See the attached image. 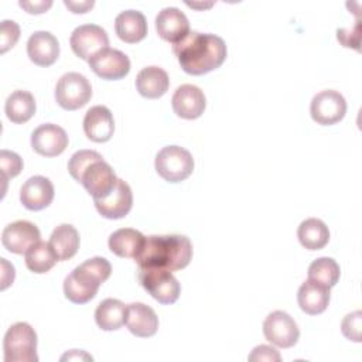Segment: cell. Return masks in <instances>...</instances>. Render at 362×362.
<instances>
[{"label": "cell", "mask_w": 362, "mask_h": 362, "mask_svg": "<svg viewBox=\"0 0 362 362\" xmlns=\"http://www.w3.org/2000/svg\"><path fill=\"white\" fill-rule=\"evenodd\" d=\"M297 236L305 249L320 250L329 240V229L321 219L308 218L298 225Z\"/></svg>", "instance_id": "28"}, {"label": "cell", "mask_w": 362, "mask_h": 362, "mask_svg": "<svg viewBox=\"0 0 362 362\" xmlns=\"http://www.w3.org/2000/svg\"><path fill=\"white\" fill-rule=\"evenodd\" d=\"M6 362H37V334L27 322L13 324L3 339Z\"/></svg>", "instance_id": "4"}, {"label": "cell", "mask_w": 362, "mask_h": 362, "mask_svg": "<svg viewBox=\"0 0 362 362\" xmlns=\"http://www.w3.org/2000/svg\"><path fill=\"white\" fill-rule=\"evenodd\" d=\"M0 263H1V290H6L10 284H13L16 272H14V266L10 264L4 257L0 259Z\"/></svg>", "instance_id": "38"}, {"label": "cell", "mask_w": 362, "mask_h": 362, "mask_svg": "<svg viewBox=\"0 0 362 362\" xmlns=\"http://www.w3.org/2000/svg\"><path fill=\"white\" fill-rule=\"evenodd\" d=\"M310 113L313 120L321 126L335 124L346 113V100L334 89L321 90L311 99Z\"/></svg>", "instance_id": "9"}, {"label": "cell", "mask_w": 362, "mask_h": 362, "mask_svg": "<svg viewBox=\"0 0 362 362\" xmlns=\"http://www.w3.org/2000/svg\"><path fill=\"white\" fill-rule=\"evenodd\" d=\"M69 44L76 57L89 61L93 55L107 48L109 37L100 25L82 24L72 31Z\"/></svg>", "instance_id": "10"}, {"label": "cell", "mask_w": 362, "mask_h": 362, "mask_svg": "<svg viewBox=\"0 0 362 362\" xmlns=\"http://www.w3.org/2000/svg\"><path fill=\"white\" fill-rule=\"evenodd\" d=\"M112 273V266L105 257L96 256L76 266L64 280V294L74 304H85L96 294L102 283Z\"/></svg>", "instance_id": "3"}, {"label": "cell", "mask_w": 362, "mask_h": 362, "mask_svg": "<svg viewBox=\"0 0 362 362\" xmlns=\"http://www.w3.org/2000/svg\"><path fill=\"white\" fill-rule=\"evenodd\" d=\"M247 359L250 362H280L281 356L279 351H276L270 345H257L249 354Z\"/></svg>", "instance_id": "36"}, {"label": "cell", "mask_w": 362, "mask_h": 362, "mask_svg": "<svg viewBox=\"0 0 362 362\" xmlns=\"http://www.w3.org/2000/svg\"><path fill=\"white\" fill-rule=\"evenodd\" d=\"M126 327L139 338H150L158 329V317L151 307L143 303H132L127 305Z\"/></svg>", "instance_id": "21"}, {"label": "cell", "mask_w": 362, "mask_h": 362, "mask_svg": "<svg viewBox=\"0 0 362 362\" xmlns=\"http://www.w3.org/2000/svg\"><path fill=\"white\" fill-rule=\"evenodd\" d=\"M329 288L310 279L305 280L297 291L298 305L308 315L324 313L329 304Z\"/></svg>", "instance_id": "22"}, {"label": "cell", "mask_w": 362, "mask_h": 362, "mask_svg": "<svg viewBox=\"0 0 362 362\" xmlns=\"http://www.w3.org/2000/svg\"><path fill=\"white\" fill-rule=\"evenodd\" d=\"M192 259V243L184 235H151L147 236L134 262L140 269L181 270Z\"/></svg>", "instance_id": "2"}, {"label": "cell", "mask_w": 362, "mask_h": 362, "mask_svg": "<svg viewBox=\"0 0 362 362\" xmlns=\"http://www.w3.org/2000/svg\"><path fill=\"white\" fill-rule=\"evenodd\" d=\"M18 6L30 14H42L48 8H51L52 1L51 0H47V1H44V0H41V1H18Z\"/></svg>", "instance_id": "37"}, {"label": "cell", "mask_w": 362, "mask_h": 362, "mask_svg": "<svg viewBox=\"0 0 362 362\" xmlns=\"http://www.w3.org/2000/svg\"><path fill=\"white\" fill-rule=\"evenodd\" d=\"M93 361V358L90 355H88L83 351H78V349H72L71 352H66L65 355L61 356V361Z\"/></svg>", "instance_id": "40"}, {"label": "cell", "mask_w": 362, "mask_h": 362, "mask_svg": "<svg viewBox=\"0 0 362 362\" xmlns=\"http://www.w3.org/2000/svg\"><path fill=\"white\" fill-rule=\"evenodd\" d=\"M20 38V25L13 20H3L0 25V52L4 54L16 45Z\"/></svg>", "instance_id": "35"}, {"label": "cell", "mask_w": 362, "mask_h": 362, "mask_svg": "<svg viewBox=\"0 0 362 362\" xmlns=\"http://www.w3.org/2000/svg\"><path fill=\"white\" fill-rule=\"evenodd\" d=\"M83 132L86 137L95 143H105L110 140L115 132L112 112L103 105L92 106L83 117Z\"/></svg>", "instance_id": "20"}, {"label": "cell", "mask_w": 362, "mask_h": 362, "mask_svg": "<svg viewBox=\"0 0 362 362\" xmlns=\"http://www.w3.org/2000/svg\"><path fill=\"white\" fill-rule=\"evenodd\" d=\"M127 305L117 298L103 300L95 311V321L103 331H116L126 324Z\"/></svg>", "instance_id": "26"}, {"label": "cell", "mask_w": 362, "mask_h": 362, "mask_svg": "<svg viewBox=\"0 0 362 362\" xmlns=\"http://www.w3.org/2000/svg\"><path fill=\"white\" fill-rule=\"evenodd\" d=\"M170 86L168 74L156 65L143 68L136 76V89L143 98L158 99L161 98Z\"/></svg>", "instance_id": "23"}, {"label": "cell", "mask_w": 362, "mask_h": 362, "mask_svg": "<svg viewBox=\"0 0 362 362\" xmlns=\"http://www.w3.org/2000/svg\"><path fill=\"white\" fill-rule=\"evenodd\" d=\"M98 160H103L102 156L98 151H95V150H79V151L74 153L72 157L69 158L68 171H69V174L74 180L81 182V178H82L83 173L86 171V168Z\"/></svg>", "instance_id": "32"}, {"label": "cell", "mask_w": 362, "mask_h": 362, "mask_svg": "<svg viewBox=\"0 0 362 362\" xmlns=\"http://www.w3.org/2000/svg\"><path fill=\"white\" fill-rule=\"evenodd\" d=\"M92 98L89 81L79 72L64 74L55 86V100L65 110L83 107Z\"/></svg>", "instance_id": "7"}, {"label": "cell", "mask_w": 362, "mask_h": 362, "mask_svg": "<svg viewBox=\"0 0 362 362\" xmlns=\"http://www.w3.org/2000/svg\"><path fill=\"white\" fill-rule=\"evenodd\" d=\"M341 269L332 257H318L308 266V279L328 288L334 287L339 280Z\"/></svg>", "instance_id": "31"}, {"label": "cell", "mask_w": 362, "mask_h": 362, "mask_svg": "<svg viewBox=\"0 0 362 362\" xmlns=\"http://www.w3.org/2000/svg\"><path fill=\"white\" fill-rule=\"evenodd\" d=\"M35 99L28 90H14L8 95L4 112L8 120L13 123H25L35 115Z\"/></svg>", "instance_id": "27"}, {"label": "cell", "mask_w": 362, "mask_h": 362, "mask_svg": "<svg viewBox=\"0 0 362 362\" xmlns=\"http://www.w3.org/2000/svg\"><path fill=\"white\" fill-rule=\"evenodd\" d=\"M0 168H1L3 180L6 181V180L13 178L21 173L23 160L17 153L3 148L0 151Z\"/></svg>", "instance_id": "33"}, {"label": "cell", "mask_w": 362, "mask_h": 362, "mask_svg": "<svg viewBox=\"0 0 362 362\" xmlns=\"http://www.w3.org/2000/svg\"><path fill=\"white\" fill-rule=\"evenodd\" d=\"M157 174L173 184L187 180L194 171L192 154L180 146H165L163 147L154 161Z\"/></svg>", "instance_id": "5"}, {"label": "cell", "mask_w": 362, "mask_h": 362, "mask_svg": "<svg viewBox=\"0 0 362 362\" xmlns=\"http://www.w3.org/2000/svg\"><path fill=\"white\" fill-rule=\"evenodd\" d=\"M137 277L143 288L160 304H173L178 300L181 286L170 270L156 267H139Z\"/></svg>", "instance_id": "6"}, {"label": "cell", "mask_w": 362, "mask_h": 362, "mask_svg": "<svg viewBox=\"0 0 362 362\" xmlns=\"http://www.w3.org/2000/svg\"><path fill=\"white\" fill-rule=\"evenodd\" d=\"M54 185L42 175L30 177L20 189V201L30 211H41L54 199Z\"/></svg>", "instance_id": "18"}, {"label": "cell", "mask_w": 362, "mask_h": 362, "mask_svg": "<svg viewBox=\"0 0 362 362\" xmlns=\"http://www.w3.org/2000/svg\"><path fill=\"white\" fill-rule=\"evenodd\" d=\"M96 211L107 219L124 218L133 205V192L124 180H117L113 191L102 199H93Z\"/></svg>", "instance_id": "16"}, {"label": "cell", "mask_w": 362, "mask_h": 362, "mask_svg": "<svg viewBox=\"0 0 362 362\" xmlns=\"http://www.w3.org/2000/svg\"><path fill=\"white\" fill-rule=\"evenodd\" d=\"M263 334L270 344L279 348H291L300 338L297 322L290 314L281 310H276L266 317L263 321Z\"/></svg>", "instance_id": "8"}, {"label": "cell", "mask_w": 362, "mask_h": 362, "mask_svg": "<svg viewBox=\"0 0 362 362\" xmlns=\"http://www.w3.org/2000/svg\"><path fill=\"white\" fill-rule=\"evenodd\" d=\"M58 256L49 242H38L25 253V266L30 272L42 274L49 272L58 262Z\"/></svg>", "instance_id": "30"}, {"label": "cell", "mask_w": 362, "mask_h": 362, "mask_svg": "<svg viewBox=\"0 0 362 362\" xmlns=\"http://www.w3.org/2000/svg\"><path fill=\"white\" fill-rule=\"evenodd\" d=\"M171 106L178 117L194 120L204 113L206 99L204 92L198 86L185 83L175 89L171 98Z\"/></svg>", "instance_id": "15"}, {"label": "cell", "mask_w": 362, "mask_h": 362, "mask_svg": "<svg viewBox=\"0 0 362 362\" xmlns=\"http://www.w3.org/2000/svg\"><path fill=\"white\" fill-rule=\"evenodd\" d=\"M146 236L132 228H122L109 236V249L119 257L136 259L143 249Z\"/></svg>", "instance_id": "25"}, {"label": "cell", "mask_w": 362, "mask_h": 362, "mask_svg": "<svg viewBox=\"0 0 362 362\" xmlns=\"http://www.w3.org/2000/svg\"><path fill=\"white\" fill-rule=\"evenodd\" d=\"M49 245L59 260H68L74 257L79 249V233L72 225L61 223L52 230Z\"/></svg>", "instance_id": "29"}, {"label": "cell", "mask_w": 362, "mask_h": 362, "mask_svg": "<svg viewBox=\"0 0 362 362\" xmlns=\"http://www.w3.org/2000/svg\"><path fill=\"white\" fill-rule=\"evenodd\" d=\"M38 228L28 221H16L8 223L1 232L3 246L16 255H25L28 249L40 242Z\"/></svg>", "instance_id": "13"}, {"label": "cell", "mask_w": 362, "mask_h": 362, "mask_svg": "<svg viewBox=\"0 0 362 362\" xmlns=\"http://www.w3.org/2000/svg\"><path fill=\"white\" fill-rule=\"evenodd\" d=\"M27 55L38 66H49L59 57V42L49 31H35L27 41Z\"/></svg>", "instance_id": "19"}, {"label": "cell", "mask_w": 362, "mask_h": 362, "mask_svg": "<svg viewBox=\"0 0 362 362\" xmlns=\"http://www.w3.org/2000/svg\"><path fill=\"white\" fill-rule=\"evenodd\" d=\"M117 180L112 165L105 160H98L86 168L81 178V184L93 199H102L113 191Z\"/></svg>", "instance_id": "12"}, {"label": "cell", "mask_w": 362, "mask_h": 362, "mask_svg": "<svg viewBox=\"0 0 362 362\" xmlns=\"http://www.w3.org/2000/svg\"><path fill=\"white\" fill-rule=\"evenodd\" d=\"M115 31L117 37L127 44L141 41L147 35V21L144 14L137 10L122 11L115 20Z\"/></svg>", "instance_id": "24"}, {"label": "cell", "mask_w": 362, "mask_h": 362, "mask_svg": "<svg viewBox=\"0 0 362 362\" xmlns=\"http://www.w3.org/2000/svg\"><path fill=\"white\" fill-rule=\"evenodd\" d=\"M187 6L189 7H194V8H206V7H211L212 3H208V4H198V3H187Z\"/></svg>", "instance_id": "41"}, {"label": "cell", "mask_w": 362, "mask_h": 362, "mask_svg": "<svg viewBox=\"0 0 362 362\" xmlns=\"http://www.w3.org/2000/svg\"><path fill=\"white\" fill-rule=\"evenodd\" d=\"M184 72L189 75H204L219 68L228 55L225 41L209 33L189 31L180 42L173 45Z\"/></svg>", "instance_id": "1"}, {"label": "cell", "mask_w": 362, "mask_h": 362, "mask_svg": "<svg viewBox=\"0 0 362 362\" xmlns=\"http://www.w3.org/2000/svg\"><path fill=\"white\" fill-rule=\"evenodd\" d=\"M90 69L102 79L117 81L124 78L130 71L129 57L115 48H105L88 61Z\"/></svg>", "instance_id": "11"}, {"label": "cell", "mask_w": 362, "mask_h": 362, "mask_svg": "<svg viewBox=\"0 0 362 362\" xmlns=\"http://www.w3.org/2000/svg\"><path fill=\"white\" fill-rule=\"evenodd\" d=\"M31 147L44 157H55L68 147L66 132L54 123L38 126L31 134Z\"/></svg>", "instance_id": "14"}, {"label": "cell", "mask_w": 362, "mask_h": 362, "mask_svg": "<svg viewBox=\"0 0 362 362\" xmlns=\"http://www.w3.org/2000/svg\"><path fill=\"white\" fill-rule=\"evenodd\" d=\"M64 4H65L72 13H75V14H79V13H81V14H82V13L89 11V10L93 7L95 1H93V0H85V1H69V0H65Z\"/></svg>", "instance_id": "39"}, {"label": "cell", "mask_w": 362, "mask_h": 362, "mask_svg": "<svg viewBox=\"0 0 362 362\" xmlns=\"http://www.w3.org/2000/svg\"><path fill=\"white\" fill-rule=\"evenodd\" d=\"M156 30L160 38L174 45L189 34V23L180 8L165 7L156 17Z\"/></svg>", "instance_id": "17"}, {"label": "cell", "mask_w": 362, "mask_h": 362, "mask_svg": "<svg viewBox=\"0 0 362 362\" xmlns=\"http://www.w3.org/2000/svg\"><path fill=\"white\" fill-rule=\"evenodd\" d=\"M361 328H362V311L356 310L344 317L341 322V331L344 337L354 342H361Z\"/></svg>", "instance_id": "34"}]
</instances>
